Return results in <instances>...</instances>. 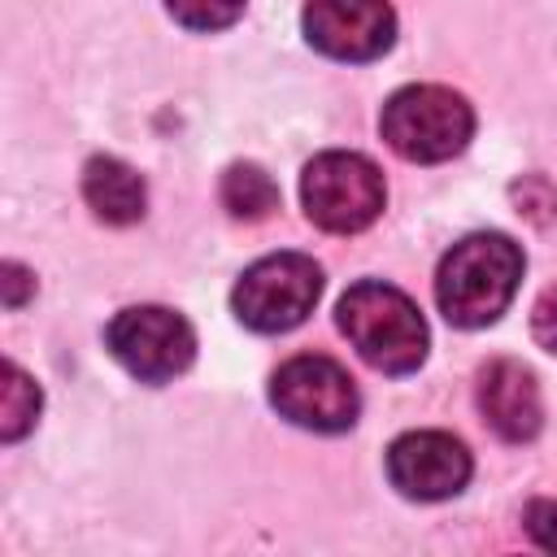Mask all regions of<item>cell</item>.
<instances>
[{
	"label": "cell",
	"mask_w": 557,
	"mask_h": 557,
	"mask_svg": "<svg viewBox=\"0 0 557 557\" xmlns=\"http://www.w3.org/2000/svg\"><path fill=\"white\" fill-rule=\"evenodd\" d=\"M522 278V248L500 231H479L453 244L435 274V300L453 326H487L496 322Z\"/></svg>",
	"instance_id": "6da1fadb"
},
{
	"label": "cell",
	"mask_w": 557,
	"mask_h": 557,
	"mask_svg": "<svg viewBox=\"0 0 557 557\" xmlns=\"http://www.w3.org/2000/svg\"><path fill=\"white\" fill-rule=\"evenodd\" d=\"M339 331L383 374H409L426 357V322L418 305L379 278H361L339 300Z\"/></svg>",
	"instance_id": "7a4b0ae2"
},
{
	"label": "cell",
	"mask_w": 557,
	"mask_h": 557,
	"mask_svg": "<svg viewBox=\"0 0 557 557\" xmlns=\"http://www.w3.org/2000/svg\"><path fill=\"white\" fill-rule=\"evenodd\" d=\"M379 131L396 157L418 161V165H435V161H448L466 148V139L474 131V113L457 91L435 87V83H418V87H400L383 104Z\"/></svg>",
	"instance_id": "3957f363"
},
{
	"label": "cell",
	"mask_w": 557,
	"mask_h": 557,
	"mask_svg": "<svg viewBox=\"0 0 557 557\" xmlns=\"http://www.w3.org/2000/svg\"><path fill=\"white\" fill-rule=\"evenodd\" d=\"M322 296V270L313 265V257L305 252H274L252 261L235 292H231V309L248 331L261 335H278L300 326L313 305Z\"/></svg>",
	"instance_id": "277c9868"
},
{
	"label": "cell",
	"mask_w": 557,
	"mask_h": 557,
	"mask_svg": "<svg viewBox=\"0 0 557 557\" xmlns=\"http://www.w3.org/2000/svg\"><path fill=\"white\" fill-rule=\"evenodd\" d=\"M383 174L361 152H322L305 165L300 200L309 222H318L331 235L366 231L383 213Z\"/></svg>",
	"instance_id": "5b68a950"
},
{
	"label": "cell",
	"mask_w": 557,
	"mask_h": 557,
	"mask_svg": "<svg viewBox=\"0 0 557 557\" xmlns=\"http://www.w3.org/2000/svg\"><path fill=\"white\" fill-rule=\"evenodd\" d=\"M270 405L305 431L335 435V431H348L357 422L361 396H357V383L348 379V370L339 361L305 352V357H292L274 370Z\"/></svg>",
	"instance_id": "8992f818"
},
{
	"label": "cell",
	"mask_w": 557,
	"mask_h": 557,
	"mask_svg": "<svg viewBox=\"0 0 557 557\" xmlns=\"http://www.w3.org/2000/svg\"><path fill=\"white\" fill-rule=\"evenodd\" d=\"M104 344L122 361V370L135 374L139 383H165V379L183 374L196 357V335H191L187 318L174 309H161V305L122 309L109 322Z\"/></svg>",
	"instance_id": "52a82bcc"
},
{
	"label": "cell",
	"mask_w": 557,
	"mask_h": 557,
	"mask_svg": "<svg viewBox=\"0 0 557 557\" xmlns=\"http://www.w3.org/2000/svg\"><path fill=\"white\" fill-rule=\"evenodd\" d=\"M305 39L335 61H374L396 39V13L387 0H309Z\"/></svg>",
	"instance_id": "ba28073f"
},
{
	"label": "cell",
	"mask_w": 557,
	"mask_h": 557,
	"mask_svg": "<svg viewBox=\"0 0 557 557\" xmlns=\"http://www.w3.org/2000/svg\"><path fill=\"white\" fill-rule=\"evenodd\" d=\"M387 479L409 500H444L470 483V453L444 431H409L387 448Z\"/></svg>",
	"instance_id": "9c48e42d"
},
{
	"label": "cell",
	"mask_w": 557,
	"mask_h": 557,
	"mask_svg": "<svg viewBox=\"0 0 557 557\" xmlns=\"http://www.w3.org/2000/svg\"><path fill=\"white\" fill-rule=\"evenodd\" d=\"M479 409H483V422L509 444L535 440L540 426H544V405H540L535 374L527 366H518V361L483 366V374H479Z\"/></svg>",
	"instance_id": "30bf717a"
},
{
	"label": "cell",
	"mask_w": 557,
	"mask_h": 557,
	"mask_svg": "<svg viewBox=\"0 0 557 557\" xmlns=\"http://www.w3.org/2000/svg\"><path fill=\"white\" fill-rule=\"evenodd\" d=\"M83 196L91 205V213L109 226H131L144 218V178L117 161V157H91L83 170Z\"/></svg>",
	"instance_id": "8fae6325"
},
{
	"label": "cell",
	"mask_w": 557,
	"mask_h": 557,
	"mask_svg": "<svg viewBox=\"0 0 557 557\" xmlns=\"http://www.w3.org/2000/svg\"><path fill=\"white\" fill-rule=\"evenodd\" d=\"M222 205H226L235 218L257 222V218H265L270 209H278V187H274V178H270L261 165L239 161V165H231V170L222 174Z\"/></svg>",
	"instance_id": "7c38bea8"
},
{
	"label": "cell",
	"mask_w": 557,
	"mask_h": 557,
	"mask_svg": "<svg viewBox=\"0 0 557 557\" xmlns=\"http://www.w3.org/2000/svg\"><path fill=\"white\" fill-rule=\"evenodd\" d=\"M35 413H39V387L9 361L4 366V392H0V435H4V444L22 440L35 426Z\"/></svg>",
	"instance_id": "4fadbf2b"
},
{
	"label": "cell",
	"mask_w": 557,
	"mask_h": 557,
	"mask_svg": "<svg viewBox=\"0 0 557 557\" xmlns=\"http://www.w3.org/2000/svg\"><path fill=\"white\" fill-rule=\"evenodd\" d=\"M165 9L187 30H222L244 13V0H165Z\"/></svg>",
	"instance_id": "5bb4252c"
},
{
	"label": "cell",
	"mask_w": 557,
	"mask_h": 557,
	"mask_svg": "<svg viewBox=\"0 0 557 557\" xmlns=\"http://www.w3.org/2000/svg\"><path fill=\"white\" fill-rule=\"evenodd\" d=\"M513 200H518V213H527L531 222H548L553 213H557V196H553V187L544 183V178H522V183H513Z\"/></svg>",
	"instance_id": "9a60e30c"
},
{
	"label": "cell",
	"mask_w": 557,
	"mask_h": 557,
	"mask_svg": "<svg viewBox=\"0 0 557 557\" xmlns=\"http://www.w3.org/2000/svg\"><path fill=\"white\" fill-rule=\"evenodd\" d=\"M527 531L540 548L557 553V500H531L527 509Z\"/></svg>",
	"instance_id": "2e32d148"
},
{
	"label": "cell",
	"mask_w": 557,
	"mask_h": 557,
	"mask_svg": "<svg viewBox=\"0 0 557 557\" xmlns=\"http://www.w3.org/2000/svg\"><path fill=\"white\" fill-rule=\"evenodd\" d=\"M531 331H535V339H540L548 352H557V287H548V292L535 300Z\"/></svg>",
	"instance_id": "e0dca14e"
},
{
	"label": "cell",
	"mask_w": 557,
	"mask_h": 557,
	"mask_svg": "<svg viewBox=\"0 0 557 557\" xmlns=\"http://www.w3.org/2000/svg\"><path fill=\"white\" fill-rule=\"evenodd\" d=\"M0 274H4V305H9V309H17V305L26 300V292L35 287V278H30L17 261H4V270H0Z\"/></svg>",
	"instance_id": "ac0fdd59"
}]
</instances>
